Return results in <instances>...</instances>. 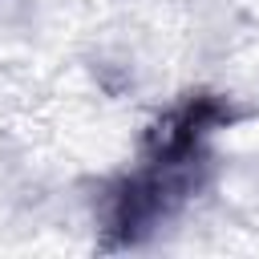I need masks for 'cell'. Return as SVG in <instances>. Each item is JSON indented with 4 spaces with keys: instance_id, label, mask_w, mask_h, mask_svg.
<instances>
[{
    "instance_id": "6da1fadb",
    "label": "cell",
    "mask_w": 259,
    "mask_h": 259,
    "mask_svg": "<svg viewBox=\"0 0 259 259\" xmlns=\"http://www.w3.org/2000/svg\"><path fill=\"white\" fill-rule=\"evenodd\" d=\"M231 109L219 97H186L174 105L146 142L142 166L117 178L101 206V227L109 247H134L158 231L198 186V170L206 166V146Z\"/></svg>"
},
{
    "instance_id": "7a4b0ae2",
    "label": "cell",
    "mask_w": 259,
    "mask_h": 259,
    "mask_svg": "<svg viewBox=\"0 0 259 259\" xmlns=\"http://www.w3.org/2000/svg\"><path fill=\"white\" fill-rule=\"evenodd\" d=\"M8 4H20V0H0V8H8Z\"/></svg>"
}]
</instances>
